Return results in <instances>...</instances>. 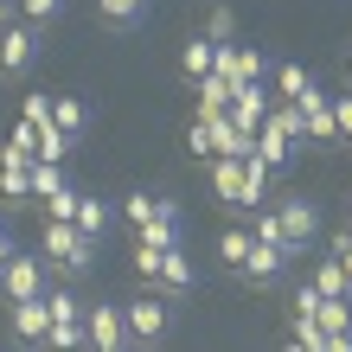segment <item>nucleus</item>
Returning a JSON list of instances; mask_svg holds the SVG:
<instances>
[{
	"label": "nucleus",
	"instance_id": "nucleus-39",
	"mask_svg": "<svg viewBox=\"0 0 352 352\" xmlns=\"http://www.w3.org/2000/svg\"><path fill=\"white\" fill-rule=\"evenodd\" d=\"M122 352H141V346H122Z\"/></svg>",
	"mask_w": 352,
	"mask_h": 352
},
{
	"label": "nucleus",
	"instance_id": "nucleus-9",
	"mask_svg": "<svg viewBox=\"0 0 352 352\" xmlns=\"http://www.w3.org/2000/svg\"><path fill=\"white\" fill-rule=\"evenodd\" d=\"M295 109L307 116V148H340V129H333V102H327L320 90L307 96V102H295Z\"/></svg>",
	"mask_w": 352,
	"mask_h": 352
},
{
	"label": "nucleus",
	"instance_id": "nucleus-3",
	"mask_svg": "<svg viewBox=\"0 0 352 352\" xmlns=\"http://www.w3.org/2000/svg\"><path fill=\"white\" fill-rule=\"evenodd\" d=\"M45 256H32V250H13L7 256V269H0V295L7 301H38L45 295Z\"/></svg>",
	"mask_w": 352,
	"mask_h": 352
},
{
	"label": "nucleus",
	"instance_id": "nucleus-27",
	"mask_svg": "<svg viewBox=\"0 0 352 352\" xmlns=\"http://www.w3.org/2000/svg\"><path fill=\"white\" fill-rule=\"evenodd\" d=\"M314 327H320V333H352V301H320Z\"/></svg>",
	"mask_w": 352,
	"mask_h": 352
},
{
	"label": "nucleus",
	"instance_id": "nucleus-17",
	"mask_svg": "<svg viewBox=\"0 0 352 352\" xmlns=\"http://www.w3.org/2000/svg\"><path fill=\"white\" fill-rule=\"evenodd\" d=\"M52 129L65 135V141H77V135L90 129V109H84L77 96H52Z\"/></svg>",
	"mask_w": 352,
	"mask_h": 352
},
{
	"label": "nucleus",
	"instance_id": "nucleus-7",
	"mask_svg": "<svg viewBox=\"0 0 352 352\" xmlns=\"http://www.w3.org/2000/svg\"><path fill=\"white\" fill-rule=\"evenodd\" d=\"M13 346H26V352H45V333H52V314H45V295L38 301H13Z\"/></svg>",
	"mask_w": 352,
	"mask_h": 352
},
{
	"label": "nucleus",
	"instance_id": "nucleus-34",
	"mask_svg": "<svg viewBox=\"0 0 352 352\" xmlns=\"http://www.w3.org/2000/svg\"><path fill=\"white\" fill-rule=\"evenodd\" d=\"M186 141H192V154H199V160L212 154V135H205V122H192V135H186Z\"/></svg>",
	"mask_w": 352,
	"mask_h": 352
},
{
	"label": "nucleus",
	"instance_id": "nucleus-15",
	"mask_svg": "<svg viewBox=\"0 0 352 352\" xmlns=\"http://www.w3.org/2000/svg\"><path fill=\"white\" fill-rule=\"evenodd\" d=\"M212 192L231 212H243V160H212Z\"/></svg>",
	"mask_w": 352,
	"mask_h": 352
},
{
	"label": "nucleus",
	"instance_id": "nucleus-30",
	"mask_svg": "<svg viewBox=\"0 0 352 352\" xmlns=\"http://www.w3.org/2000/svg\"><path fill=\"white\" fill-rule=\"evenodd\" d=\"M45 352H90L84 320H77V327H52V333H45Z\"/></svg>",
	"mask_w": 352,
	"mask_h": 352
},
{
	"label": "nucleus",
	"instance_id": "nucleus-19",
	"mask_svg": "<svg viewBox=\"0 0 352 352\" xmlns=\"http://www.w3.org/2000/svg\"><path fill=\"white\" fill-rule=\"evenodd\" d=\"M45 314H52V327H77L84 320V295L77 288H45Z\"/></svg>",
	"mask_w": 352,
	"mask_h": 352
},
{
	"label": "nucleus",
	"instance_id": "nucleus-36",
	"mask_svg": "<svg viewBox=\"0 0 352 352\" xmlns=\"http://www.w3.org/2000/svg\"><path fill=\"white\" fill-rule=\"evenodd\" d=\"M7 256H13V243H7V237H0V269H7Z\"/></svg>",
	"mask_w": 352,
	"mask_h": 352
},
{
	"label": "nucleus",
	"instance_id": "nucleus-26",
	"mask_svg": "<svg viewBox=\"0 0 352 352\" xmlns=\"http://www.w3.org/2000/svg\"><path fill=\"white\" fill-rule=\"evenodd\" d=\"M263 250H288V237H282V218H276V205H256V231H250Z\"/></svg>",
	"mask_w": 352,
	"mask_h": 352
},
{
	"label": "nucleus",
	"instance_id": "nucleus-14",
	"mask_svg": "<svg viewBox=\"0 0 352 352\" xmlns=\"http://www.w3.org/2000/svg\"><path fill=\"white\" fill-rule=\"evenodd\" d=\"M307 288H314L320 301H346L352 295V282H346V269L333 256H314V269H307Z\"/></svg>",
	"mask_w": 352,
	"mask_h": 352
},
{
	"label": "nucleus",
	"instance_id": "nucleus-32",
	"mask_svg": "<svg viewBox=\"0 0 352 352\" xmlns=\"http://www.w3.org/2000/svg\"><path fill=\"white\" fill-rule=\"evenodd\" d=\"M333 102V129H340V148H352V90L346 96H327Z\"/></svg>",
	"mask_w": 352,
	"mask_h": 352
},
{
	"label": "nucleus",
	"instance_id": "nucleus-1",
	"mask_svg": "<svg viewBox=\"0 0 352 352\" xmlns=\"http://www.w3.org/2000/svg\"><path fill=\"white\" fill-rule=\"evenodd\" d=\"M96 250H102V243H90L84 231H77V224H52L45 218V263L58 269V276H90V269H96Z\"/></svg>",
	"mask_w": 352,
	"mask_h": 352
},
{
	"label": "nucleus",
	"instance_id": "nucleus-16",
	"mask_svg": "<svg viewBox=\"0 0 352 352\" xmlns=\"http://www.w3.org/2000/svg\"><path fill=\"white\" fill-rule=\"evenodd\" d=\"M96 19L116 32H135L141 19H148V0H96Z\"/></svg>",
	"mask_w": 352,
	"mask_h": 352
},
{
	"label": "nucleus",
	"instance_id": "nucleus-13",
	"mask_svg": "<svg viewBox=\"0 0 352 352\" xmlns=\"http://www.w3.org/2000/svg\"><path fill=\"white\" fill-rule=\"evenodd\" d=\"M288 263H295L288 250H263V243H256V250H250V263H243V282H250V288H276Z\"/></svg>",
	"mask_w": 352,
	"mask_h": 352
},
{
	"label": "nucleus",
	"instance_id": "nucleus-41",
	"mask_svg": "<svg viewBox=\"0 0 352 352\" xmlns=\"http://www.w3.org/2000/svg\"><path fill=\"white\" fill-rule=\"evenodd\" d=\"M0 237H7V231H0Z\"/></svg>",
	"mask_w": 352,
	"mask_h": 352
},
{
	"label": "nucleus",
	"instance_id": "nucleus-21",
	"mask_svg": "<svg viewBox=\"0 0 352 352\" xmlns=\"http://www.w3.org/2000/svg\"><path fill=\"white\" fill-rule=\"evenodd\" d=\"M160 205H167L160 192H122V218L135 224V237H141V231H148V224L160 218Z\"/></svg>",
	"mask_w": 352,
	"mask_h": 352
},
{
	"label": "nucleus",
	"instance_id": "nucleus-33",
	"mask_svg": "<svg viewBox=\"0 0 352 352\" xmlns=\"http://www.w3.org/2000/svg\"><path fill=\"white\" fill-rule=\"evenodd\" d=\"M160 256H167V250H148V243H135V269H141V276H148V282H154V269H160Z\"/></svg>",
	"mask_w": 352,
	"mask_h": 352
},
{
	"label": "nucleus",
	"instance_id": "nucleus-31",
	"mask_svg": "<svg viewBox=\"0 0 352 352\" xmlns=\"http://www.w3.org/2000/svg\"><path fill=\"white\" fill-rule=\"evenodd\" d=\"M320 256H333L340 269H346V282H352V224H346V231H333V237H327V250Z\"/></svg>",
	"mask_w": 352,
	"mask_h": 352
},
{
	"label": "nucleus",
	"instance_id": "nucleus-42",
	"mask_svg": "<svg viewBox=\"0 0 352 352\" xmlns=\"http://www.w3.org/2000/svg\"><path fill=\"white\" fill-rule=\"evenodd\" d=\"M0 352H7V346H0Z\"/></svg>",
	"mask_w": 352,
	"mask_h": 352
},
{
	"label": "nucleus",
	"instance_id": "nucleus-40",
	"mask_svg": "<svg viewBox=\"0 0 352 352\" xmlns=\"http://www.w3.org/2000/svg\"><path fill=\"white\" fill-rule=\"evenodd\" d=\"M346 77H352V58H346Z\"/></svg>",
	"mask_w": 352,
	"mask_h": 352
},
{
	"label": "nucleus",
	"instance_id": "nucleus-35",
	"mask_svg": "<svg viewBox=\"0 0 352 352\" xmlns=\"http://www.w3.org/2000/svg\"><path fill=\"white\" fill-rule=\"evenodd\" d=\"M13 26V0H0V32H7Z\"/></svg>",
	"mask_w": 352,
	"mask_h": 352
},
{
	"label": "nucleus",
	"instance_id": "nucleus-8",
	"mask_svg": "<svg viewBox=\"0 0 352 352\" xmlns=\"http://www.w3.org/2000/svg\"><path fill=\"white\" fill-rule=\"evenodd\" d=\"M192 282H199V269H192V256H186L179 243H173V250L160 256V269H154V288H160V295L173 301V295H186V288H192Z\"/></svg>",
	"mask_w": 352,
	"mask_h": 352
},
{
	"label": "nucleus",
	"instance_id": "nucleus-38",
	"mask_svg": "<svg viewBox=\"0 0 352 352\" xmlns=\"http://www.w3.org/2000/svg\"><path fill=\"white\" fill-rule=\"evenodd\" d=\"M346 218H352V192H346Z\"/></svg>",
	"mask_w": 352,
	"mask_h": 352
},
{
	"label": "nucleus",
	"instance_id": "nucleus-11",
	"mask_svg": "<svg viewBox=\"0 0 352 352\" xmlns=\"http://www.w3.org/2000/svg\"><path fill=\"white\" fill-rule=\"evenodd\" d=\"M269 102H276V96H269L263 84H243V90L231 96V109H224V116H231L237 129H250V135H256V129H263V116H269Z\"/></svg>",
	"mask_w": 352,
	"mask_h": 352
},
{
	"label": "nucleus",
	"instance_id": "nucleus-2",
	"mask_svg": "<svg viewBox=\"0 0 352 352\" xmlns=\"http://www.w3.org/2000/svg\"><path fill=\"white\" fill-rule=\"evenodd\" d=\"M122 320H129V346H160V340H167V327H173V307H167L160 288H148V295L122 301Z\"/></svg>",
	"mask_w": 352,
	"mask_h": 352
},
{
	"label": "nucleus",
	"instance_id": "nucleus-4",
	"mask_svg": "<svg viewBox=\"0 0 352 352\" xmlns=\"http://www.w3.org/2000/svg\"><path fill=\"white\" fill-rule=\"evenodd\" d=\"M276 218H282L288 256L314 250V237H320V205H314V199H276Z\"/></svg>",
	"mask_w": 352,
	"mask_h": 352
},
{
	"label": "nucleus",
	"instance_id": "nucleus-23",
	"mask_svg": "<svg viewBox=\"0 0 352 352\" xmlns=\"http://www.w3.org/2000/svg\"><path fill=\"white\" fill-rule=\"evenodd\" d=\"M250 250H256V237H250V231H224V237H218V263H224V269H237V276H243V263H250Z\"/></svg>",
	"mask_w": 352,
	"mask_h": 352
},
{
	"label": "nucleus",
	"instance_id": "nucleus-18",
	"mask_svg": "<svg viewBox=\"0 0 352 352\" xmlns=\"http://www.w3.org/2000/svg\"><path fill=\"white\" fill-rule=\"evenodd\" d=\"M77 231H84L90 243H102V237H109V205H102V199H90V192H77Z\"/></svg>",
	"mask_w": 352,
	"mask_h": 352
},
{
	"label": "nucleus",
	"instance_id": "nucleus-25",
	"mask_svg": "<svg viewBox=\"0 0 352 352\" xmlns=\"http://www.w3.org/2000/svg\"><path fill=\"white\" fill-rule=\"evenodd\" d=\"M65 167H52V160H32V199H58V192H65Z\"/></svg>",
	"mask_w": 352,
	"mask_h": 352
},
{
	"label": "nucleus",
	"instance_id": "nucleus-10",
	"mask_svg": "<svg viewBox=\"0 0 352 352\" xmlns=\"http://www.w3.org/2000/svg\"><path fill=\"white\" fill-rule=\"evenodd\" d=\"M212 71H218V45H212L205 32H199V38H186V45H179V77H186V84L199 90V84H205Z\"/></svg>",
	"mask_w": 352,
	"mask_h": 352
},
{
	"label": "nucleus",
	"instance_id": "nucleus-37",
	"mask_svg": "<svg viewBox=\"0 0 352 352\" xmlns=\"http://www.w3.org/2000/svg\"><path fill=\"white\" fill-rule=\"evenodd\" d=\"M282 352H307V346H301V340H288V346H282Z\"/></svg>",
	"mask_w": 352,
	"mask_h": 352
},
{
	"label": "nucleus",
	"instance_id": "nucleus-20",
	"mask_svg": "<svg viewBox=\"0 0 352 352\" xmlns=\"http://www.w3.org/2000/svg\"><path fill=\"white\" fill-rule=\"evenodd\" d=\"M231 96H237V90H231V84H224V77L212 71V77L199 84V122H218L224 109H231Z\"/></svg>",
	"mask_w": 352,
	"mask_h": 352
},
{
	"label": "nucleus",
	"instance_id": "nucleus-24",
	"mask_svg": "<svg viewBox=\"0 0 352 352\" xmlns=\"http://www.w3.org/2000/svg\"><path fill=\"white\" fill-rule=\"evenodd\" d=\"M205 38H212V45H237V13L224 7V0L205 13Z\"/></svg>",
	"mask_w": 352,
	"mask_h": 352
},
{
	"label": "nucleus",
	"instance_id": "nucleus-5",
	"mask_svg": "<svg viewBox=\"0 0 352 352\" xmlns=\"http://www.w3.org/2000/svg\"><path fill=\"white\" fill-rule=\"evenodd\" d=\"M38 38H45V32H32L26 19L0 32V77H7V84H19V77H32V65H38Z\"/></svg>",
	"mask_w": 352,
	"mask_h": 352
},
{
	"label": "nucleus",
	"instance_id": "nucleus-6",
	"mask_svg": "<svg viewBox=\"0 0 352 352\" xmlns=\"http://www.w3.org/2000/svg\"><path fill=\"white\" fill-rule=\"evenodd\" d=\"M84 340H90L96 352H122V346H129L122 301H90V307H84Z\"/></svg>",
	"mask_w": 352,
	"mask_h": 352
},
{
	"label": "nucleus",
	"instance_id": "nucleus-29",
	"mask_svg": "<svg viewBox=\"0 0 352 352\" xmlns=\"http://www.w3.org/2000/svg\"><path fill=\"white\" fill-rule=\"evenodd\" d=\"M71 148H77V141H65L58 129H38V141H32V160H52V167H58V160H65Z\"/></svg>",
	"mask_w": 352,
	"mask_h": 352
},
{
	"label": "nucleus",
	"instance_id": "nucleus-22",
	"mask_svg": "<svg viewBox=\"0 0 352 352\" xmlns=\"http://www.w3.org/2000/svg\"><path fill=\"white\" fill-rule=\"evenodd\" d=\"M250 160H263L269 173H288V167H295V148H288V141H276V135H263V129H256V154H250Z\"/></svg>",
	"mask_w": 352,
	"mask_h": 352
},
{
	"label": "nucleus",
	"instance_id": "nucleus-43",
	"mask_svg": "<svg viewBox=\"0 0 352 352\" xmlns=\"http://www.w3.org/2000/svg\"><path fill=\"white\" fill-rule=\"evenodd\" d=\"M90 352H96V346H90Z\"/></svg>",
	"mask_w": 352,
	"mask_h": 352
},
{
	"label": "nucleus",
	"instance_id": "nucleus-44",
	"mask_svg": "<svg viewBox=\"0 0 352 352\" xmlns=\"http://www.w3.org/2000/svg\"><path fill=\"white\" fill-rule=\"evenodd\" d=\"M346 301H352V295H346Z\"/></svg>",
	"mask_w": 352,
	"mask_h": 352
},
{
	"label": "nucleus",
	"instance_id": "nucleus-12",
	"mask_svg": "<svg viewBox=\"0 0 352 352\" xmlns=\"http://www.w3.org/2000/svg\"><path fill=\"white\" fill-rule=\"evenodd\" d=\"M276 71V102H307L320 84L307 77V65H295V58H282V65H269Z\"/></svg>",
	"mask_w": 352,
	"mask_h": 352
},
{
	"label": "nucleus",
	"instance_id": "nucleus-28",
	"mask_svg": "<svg viewBox=\"0 0 352 352\" xmlns=\"http://www.w3.org/2000/svg\"><path fill=\"white\" fill-rule=\"evenodd\" d=\"M19 13H26L32 32H45V26H58V19H65V0H19Z\"/></svg>",
	"mask_w": 352,
	"mask_h": 352
}]
</instances>
